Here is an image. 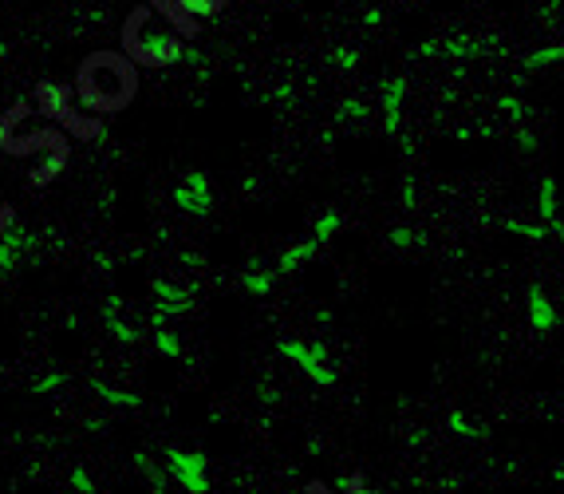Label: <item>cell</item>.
Returning a JSON list of instances; mask_svg holds the SVG:
<instances>
[{"label": "cell", "mask_w": 564, "mask_h": 494, "mask_svg": "<svg viewBox=\"0 0 564 494\" xmlns=\"http://www.w3.org/2000/svg\"><path fill=\"white\" fill-rule=\"evenodd\" d=\"M75 95L91 115H115L134 103L138 67L123 52H91L75 72Z\"/></svg>", "instance_id": "cell-1"}, {"label": "cell", "mask_w": 564, "mask_h": 494, "mask_svg": "<svg viewBox=\"0 0 564 494\" xmlns=\"http://www.w3.org/2000/svg\"><path fill=\"white\" fill-rule=\"evenodd\" d=\"M0 146H4L8 154H16V158L48 151V163L39 166V171H32L36 186H48L67 166V135L59 131V127L36 123L32 103H16L13 111L0 119Z\"/></svg>", "instance_id": "cell-2"}, {"label": "cell", "mask_w": 564, "mask_h": 494, "mask_svg": "<svg viewBox=\"0 0 564 494\" xmlns=\"http://www.w3.org/2000/svg\"><path fill=\"white\" fill-rule=\"evenodd\" d=\"M182 32L178 24H170L158 8L138 4L131 8V16L123 20V56L131 59L134 67H162L178 59L182 52Z\"/></svg>", "instance_id": "cell-3"}, {"label": "cell", "mask_w": 564, "mask_h": 494, "mask_svg": "<svg viewBox=\"0 0 564 494\" xmlns=\"http://www.w3.org/2000/svg\"><path fill=\"white\" fill-rule=\"evenodd\" d=\"M170 471H174V479L182 482L186 490H205V463L197 459V454H182V451H174L170 454Z\"/></svg>", "instance_id": "cell-4"}, {"label": "cell", "mask_w": 564, "mask_h": 494, "mask_svg": "<svg viewBox=\"0 0 564 494\" xmlns=\"http://www.w3.org/2000/svg\"><path fill=\"white\" fill-rule=\"evenodd\" d=\"M8 225H13V206H8L4 198H0V234H4Z\"/></svg>", "instance_id": "cell-5"}, {"label": "cell", "mask_w": 564, "mask_h": 494, "mask_svg": "<svg viewBox=\"0 0 564 494\" xmlns=\"http://www.w3.org/2000/svg\"><path fill=\"white\" fill-rule=\"evenodd\" d=\"M557 494H564V474H560V482H557Z\"/></svg>", "instance_id": "cell-6"}]
</instances>
